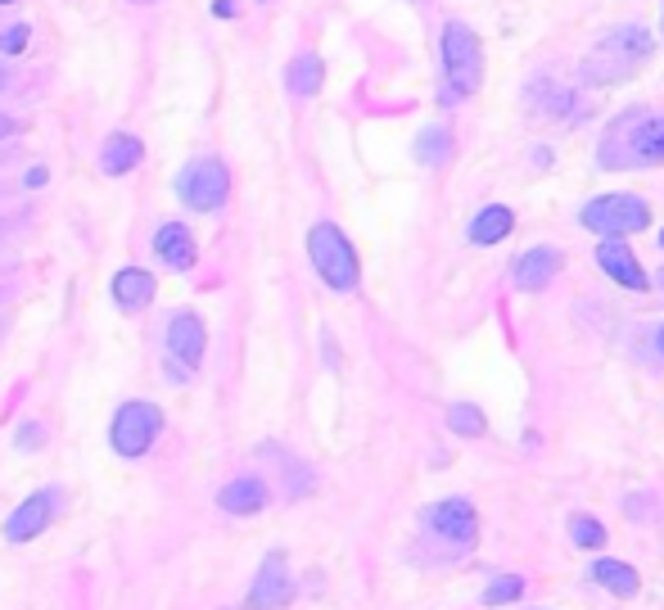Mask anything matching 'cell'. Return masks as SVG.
Listing matches in <instances>:
<instances>
[{
    "label": "cell",
    "instance_id": "1",
    "mask_svg": "<svg viewBox=\"0 0 664 610\" xmlns=\"http://www.w3.org/2000/svg\"><path fill=\"white\" fill-rule=\"evenodd\" d=\"M606 168H651L664 163V118L660 113H628L611 127L602 146Z\"/></svg>",
    "mask_w": 664,
    "mask_h": 610
},
{
    "label": "cell",
    "instance_id": "2",
    "mask_svg": "<svg viewBox=\"0 0 664 610\" xmlns=\"http://www.w3.org/2000/svg\"><path fill=\"white\" fill-rule=\"evenodd\" d=\"M308 258L316 267V277L335 290V294H349L358 290V277H362V267H358V249L349 244V236L335 227V222H316L308 231Z\"/></svg>",
    "mask_w": 664,
    "mask_h": 610
},
{
    "label": "cell",
    "instance_id": "3",
    "mask_svg": "<svg viewBox=\"0 0 664 610\" xmlns=\"http://www.w3.org/2000/svg\"><path fill=\"white\" fill-rule=\"evenodd\" d=\"M443 78H447V91L456 100L475 96L480 82H484V50H480V37L466 23L443 28Z\"/></svg>",
    "mask_w": 664,
    "mask_h": 610
},
{
    "label": "cell",
    "instance_id": "4",
    "mask_svg": "<svg viewBox=\"0 0 664 610\" xmlns=\"http://www.w3.org/2000/svg\"><path fill=\"white\" fill-rule=\"evenodd\" d=\"M646 54H651V32L646 28H620V32H611L602 46L587 54L583 73L596 78V82H615V78L637 73V63Z\"/></svg>",
    "mask_w": 664,
    "mask_h": 610
},
{
    "label": "cell",
    "instance_id": "5",
    "mask_svg": "<svg viewBox=\"0 0 664 610\" xmlns=\"http://www.w3.org/2000/svg\"><path fill=\"white\" fill-rule=\"evenodd\" d=\"M579 222L596 236H606V240H624L642 227H651V209H646V199L637 194H596L583 203V213Z\"/></svg>",
    "mask_w": 664,
    "mask_h": 610
},
{
    "label": "cell",
    "instance_id": "6",
    "mask_svg": "<svg viewBox=\"0 0 664 610\" xmlns=\"http://www.w3.org/2000/svg\"><path fill=\"white\" fill-rule=\"evenodd\" d=\"M163 434V412L154 402H122L113 412V426H109V439H113V452L118 457H145L154 448V439Z\"/></svg>",
    "mask_w": 664,
    "mask_h": 610
},
{
    "label": "cell",
    "instance_id": "7",
    "mask_svg": "<svg viewBox=\"0 0 664 610\" xmlns=\"http://www.w3.org/2000/svg\"><path fill=\"white\" fill-rule=\"evenodd\" d=\"M177 194L190 203V209H199V213L222 209L227 194H231V172H227V163H218V159H194V163H185L181 177H177Z\"/></svg>",
    "mask_w": 664,
    "mask_h": 610
},
{
    "label": "cell",
    "instance_id": "8",
    "mask_svg": "<svg viewBox=\"0 0 664 610\" xmlns=\"http://www.w3.org/2000/svg\"><path fill=\"white\" fill-rule=\"evenodd\" d=\"M294 597V579H290V557L285 552H268L258 566V579L244 597V610H281Z\"/></svg>",
    "mask_w": 664,
    "mask_h": 610
},
{
    "label": "cell",
    "instance_id": "9",
    "mask_svg": "<svg viewBox=\"0 0 664 610\" xmlns=\"http://www.w3.org/2000/svg\"><path fill=\"white\" fill-rule=\"evenodd\" d=\"M430 529L447 542H456V548H471V542L480 538V516L466 498H447V502H434L430 507Z\"/></svg>",
    "mask_w": 664,
    "mask_h": 610
},
{
    "label": "cell",
    "instance_id": "10",
    "mask_svg": "<svg viewBox=\"0 0 664 610\" xmlns=\"http://www.w3.org/2000/svg\"><path fill=\"white\" fill-rule=\"evenodd\" d=\"M168 353H172L185 371H194L199 362H204V353H209V330H204V321H199L194 312H177V317L168 321Z\"/></svg>",
    "mask_w": 664,
    "mask_h": 610
},
{
    "label": "cell",
    "instance_id": "11",
    "mask_svg": "<svg viewBox=\"0 0 664 610\" xmlns=\"http://www.w3.org/2000/svg\"><path fill=\"white\" fill-rule=\"evenodd\" d=\"M596 262H602V271H606V277H611L615 286H624V290H633V294L651 290V286H646L642 262L633 258V249H628L624 240H606V244H596Z\"/></svg>",
    "mask_w": 664,
    "mask_h": 610
},
{
    "label": "cell",
    "instance_id": "12",
    "mask_svg": "<svg viewBox=\"0 0 664 610\" xmlns=\"http://www.w3.org/2000/svg\"><path fill=\"white\" fill-rule=\"evenodd\" d=\"M50 516H54V493H32L28 502H19V507L10 511V520H6V538H10V542H32V538L46 533Z\"/></svg>",
    "mask_w": 664,
    "mask_h": 610
},
{
    "label": "cell",
    "instance_id": "13",
    "mask_svg": "<svg viewBox=\"0 0 664 610\" xmlns=\"http://www.w3.org/2000/svg\"><path fill=\"white\" fill-rule=\"evenodd\" d=\"M561 271V253L556 249H547V244H539V249H529L524 258H515V267H511V281H515V290H543V286H552V277Z\"/></svg>",
    "mask_w": 664,
    "mask_h": 610
},
{
    "label": "cell",
    "instance_id": "14",
    "mask_svg": "<svg viewBox=\"0 0 664 610\" xmlns=\"http://www.w3.org/2000/svg\"><path fill=\"white\" fill-rule=\"evenodd\" d=\"M154 253H159V262L172 267V271H190L194 258H199L194 236H190V227H181V222H163V227L154 231Z\"/></svg>",
    "mask_w": 664,
    "mask_h": 610
},
{
    "label": "cell",
    "instance_id": "15",
    "mask_svg": "<svg viewBox=\"0 0 664 610\" xmlns=\"http://www.w3.org/2000/svg\"><path fill=\"white\" fill-rule=\"evenodd\" d=\"M272 502V493H268V484L258 480V474H244V480H231L222 493H218V507L227 511V516H258L262 507Z\"/></svg>",
    "mask_w": 664,
    "mask_h": 610
},
{
    "label": "cell",
    "instance_id": "16",
    "mask_svg": "<svg viewBox=\"0 0 664 610\" xmlns=\"http://www.w3.org/2000/svg\"><path fill=\"white\" fill-rule=\"evenodd\" d=\"M113 299H118V308H127V312L150 308V303H154V277H150L145 267H122L118 277H113Z\"/></svg>",
    "mask_w": 664,
    "mask_h": 610
},
{
    "label": "cell",
    "instance_id": "17",
    "mask_svg": "<svg viewBox=\"0 0 664 610\" xmlns=\"http://www.w3.org/2000/svg\"><path fill=\"white\" fill-rule=\"evenodd\" d=\"M145 159V146H141V136H127V131H113L109 141H104V150H100V172H109V177H122V172H131Z\"/></svg>",
    "mask_w": 664,
    "mask_h": 610
},
{
    "label": "cell",
    "instance_id": "18",
    "mask_svg": "<svg viewBox=\"0 0 664 610\" xmlns=\"http://www.w3.org/2000/svg\"><path fill=\"white\" fill-rule=\"evenodd\" d=\"M511 231H515V213L506 209V203H489V209H480V218L471 222L475 244H502Z\"/></svg>",
    "mask_w": 664,
    "mask_h": 610
},
{
    "label": "cell",
    "instance_id": "19",
    "mask_svg": "<svg viewBox=\"0 0 664 610\" xmlns=\"http://www.w3.org/2000/svg\"><path fill=\"white\" fill-rule=\"evenodd\" d=\"M285 82H290V91H294V96H316V91H321V82H325V63H321L316 54H299V59L290 63Z\"/></svg>",
    "mask_w": 664,
    "mask_h": 610
},
{
    "label": "cell",
    "instance_id": "20",
    "mask_svg": "<svg viewBox=\"0 0 664 610\" xmlns=\"http://www.w3.org/2000/svg\"><path fill=\"white\" fill-rule=\"evenodd\" d=\"M592 579L602 583L606 592H615V597H633V592H637V570L624 566V561H596V566H592Z\"/></svg>",
    "mask_w": 664,
    "mask_h": 610
},
{
    "label": "cell",
    "instance_id": "21",
    "mask_svg": "<svg viewBox=\"0 0 664 610\" xmlns=\"http://www.w3.org/2000/svg\"><path fill=\"white\" fill-rule=\"evenodd\" d=\"M447 426L461 434V439H480L484 430H489V421H484V412L475 402H456V407H447Z\"/></svg>",
    "mask_w": 664,
    "mask_h": 610
},
{
    "label": "cell",
    "instance_id": "22",
    "mask_svg": "<svg viewBox=\"0 0 664 610\" xmlns=\"http://www.w3.org/2000/svg\"><path fill=\"white\" fill-rule=\"evenodd\" d=\"M570 538L579 542V548H606V524L602 520H592V516H574L570 520Z\"/></svg>",
    "mask_w": 664,
    "mask_h": 610
},
{
    "label": "cell",
    "instance_id": "23",
    "mask_svg": "<svg viewBox=\"0 0 664 610\" xmlns=\"http://www.w3.org/2000/svg\"><path fill=\"white\" fill-rule=\"evenodd\" d=\"M447 141H452V136H447L443 127L421 131V141H416V159H421V163H443V159H447V150H452Z\"/></svg>",
    "mask_w": 664,
    "mask_h": 610
},
{
    "label": "cell",
    "instance_id": "24",
    "mask_svg": "<svg viewBox=\"0 0 664 610\" xmlns=\"http://www.w3.org/2000/svg\"><path fill=\"white\" fill-rule=\"evenodd\" d=\"M524 592V579H515V574H502V579H493V588L484 592V601L489 606H506V601H515Z\"/></svg>",
    "mask_w": 664,
    "mask_h": 610
},
{
    "label": "cell",
    "instance_id": "25",
    "mask_svg": "<svg viewBox=\"0 0 664 610\" xmlns=\"http://www.w3.org/2000/svg\"><path fill=\"white\" fill-rule=\"evenodd\" d=\"M0 46H6L10 54H14V50H23V46H28V28H23V23H19V28H10L6 37H0Z\"/></svg>",
    "mask_w": 664,
    "mask_h": 610
},
{
    "label": "cell",
    "instance_id": "26",
    "mask_svg": "<svg viewBox=\"0 0 664 610\" xmlns=\"http://www.w3.org/2000/svg\"><path fill=\"white\" fill-rule=\"evenodd\" d=\"M23 186H46V168H32V172L23 177Z\"/></svg>",
    "mask_w": 664,
    "mask_h": 610
},
{
    "label": "cell",
    "instance_id": "27",
    "mask_svg": "<svg viewBox=\"0 0 664 610\" xmlns=\"http://www.w3.org/2000/svg\"><path fill=\"white\" fill-rule=\"evenodd\" d=\"M10 131H14V122H10L6 113H0V136H10Z\"/></svg>",
    "mask_w": 664,
    "mask_h": 610
},
{
    "label": "cell",
    "instance_id": "28",
    "mask_svg": "<svg viewBox=\"0 0 664 610\" xmlns=\"http://www.w3.org/2000/svg\"><path fill=\"white\" fill-rule=\"evenodd\" d=\"M0 87H6V68H0Z\"/></svg>",
    "mask_w": 664,
    "mask_h": 610
},
{
    "label": "cell",
    "instance_id": "29",
    "mask_svg": "<svg viewBox=\"0 0 664 610\" xmlns=\"http://www.w3.org/2000/svg\"><path fill=\"white\" fill-rule=\"evenodd\" d=\"M660 353H664V330H660Z\"/></svg>",
    "mask_w": 664,
    "mask_h": 610
},
{
    "label": "cell",
    "instance_id": "30",
    "mask_svg": "<svg viewBox=\"0 0 664 610\" xmlns=\"http://www.w3.org/2000/svg\"><path fill=\"white\" fill-rule=\"evenodd\" d=\"M660 249H664V231H660Z\"/></svg>",
    "mask_w": 664,
    "mask_h": 610
},
{
    "label": "cell",
    "instance_id": "31",
    "mask_svg": "<svg viewBox=\"0 0 664 610\" xmlns=\"http://www.w3.org/2000/svg\"><path fill=\"white\" fill-rule=\"evenodd\" d=\"M0 6H10V0H0Z\"/></svg>",
    "mask_w": 664,
    "mask_h": 610
}]
</instances>
